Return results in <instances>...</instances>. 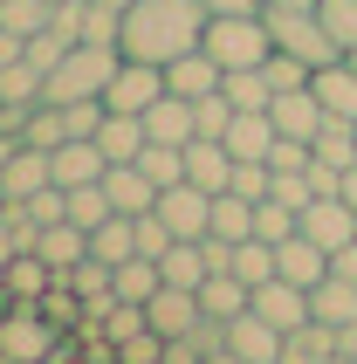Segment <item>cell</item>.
Wrapping results in <instances>:
<instances>
[{"instance_id": "obj_51", "label": "cell", "mask_w": 357, "mask_h": 364, "mask_svg": "<svg viewBox=\"0 0 357 364\" xmlns=\"http://www.w3.org/2000/svg\"><path fill=\"white\" fill-rule=\"evenodd\" d=\"M103 7H131V0H103Z\"/></svg>"}, {"instance_id": "obj_27", "label": "cell", "mask_w": 357, "mask_h": 364, "mask_svg": "<svg viewBox=\"0 0 357 364\" xmlns=\"http://www.w3.org/2000/svg\"><path fill=\"white\" fill-rule=\"evenodd\" d=\"M309 316L316 323H330V330H343L357 316V282H343V275H323L316 289H309Z\"/></svg>"}, {"instance_id": "obj_25", "label": "cell", "mask_w": 357, "mask_h": 364, "mask_svg": "<svg viewBox=\"0 0 357 364\" xmlns=\"http://www.w3.org/2000/svg\"><path fill=\"white\" fill-rule=\"evenodd\" d=\"M159 275L165 282H178V289H199L206 275H213V255H206V241H172L159 255Z\"/></svg>"}, {"instance_id": "obj_28", "label": "cell", "mask_w": 357, "mask_h": 364, "mask_svg": "<svg viewBox=\"0 0 357 364\" xmlns=\"http://www.w3.org/2000/svg\"><path fill=\"white\" fill-rule=\"evenodd\" d=\"M309 159H316V165H330V172H351V165H357V124L323 117V131L309 138Z\"/></svg>"}, {"instance_id": "obj_53", "label": "cell", "mask_w": 357, "mask_h": 364, "mask_svg": "<svg viewBox=\"0 0 357 364\" xmlns=\"http://www.w3.org/2000/svg\"><path fill=\"white\" fill-rule=\"evenodd\" d=\"M55 7H62V0H55Z\"/></svg>"}, {"instance_id": "obj_2", "label": "cell", "mask_w": 357, "mask_h": 364, "mask_svg": "<svg viewBox=\"0 0 357 364\" xmlns=\"http://www.w3.org/2000/svg\"><path fill=\"white\" fill-rule=\"evenodd\" d=\"M199 48H206L220 69H261V62L275 55V35H268L261 7H255V14H206Z\"/></svg>"}, {"instance_id": "obj_47", "label": "cell", "mask_w": 357, "mask_h": 364, "mask_svg": "<svg viewBox=\"0 0 357 364\" xmlns=\"http://www.w3.org/2000/svg\"><path fill=\"white\" fill-rule=\"evenodd\" d=\"M337 350H343V358H351V364H357V316H351V323H343V330H337Z\"/></svg>"}, {"instance_id": "obj_3", "label": "cell", "mask_w": 357, "mask_h": 364, "mask_svg": "<svg viewBox=\"0 0 357 364\" xmlns=\"http://www.w3.org/2000/svg\"><path fill=\"white\" fill-rule=\"evenodd\" d=\"M117 48H97V41H76L69 55L41 76V103H76V97H103V82L117 76Z\"/></svg>"}, {"instance_id": "obj_11", "label": "cell", "mask_w": 357, "mask_h": 364, "mask_svg": "<svg viewBox=\"0 0 357 364\" xmlns=\"http://www.w3.org/2000/svg\"><path fill=\"white\" fill-rule=\"evenodd\" d=\"M309 90H316V103L330 110V117L357 124V62L337 55V62H323V69H309Z\"/></svg>"}, {"instance_id": "obj_41", "label": "cell", "mask_w": 357, "mask_h": 364, "mask_svg": "<svg viewBox=\"0 0 357 364\" xmlns=\"http://www.w3.org/2000/svg\"><path fill=\"white\" fill-rule=\"evenodd\" d=\"M193 124H199V138H227V124H234V103H227V90H206V97H193Z\"/></svg>"}, {"instance_id": "obj_49", "label": "cell", "mask_w": 357, "mask_h": 364, "mask_svg": "<svg viewBox=\"0 0 357 364\" xmlns=\"http://www.w3.org/2000/svg\"><path fill=\"white\" fill-rule=\"evenodd\" d=\"M337 193H343V200L357 206V165H351V172H343V179H337Z\"/></svg>"}, {"instance_id": "obj_1", "label": "cell", "mask_w": 357, "mask_h": 364, "mask_svg": "<svg viewBox=\"0 0 357 364\" xmlns=\"http://www.w3.org/2000/svg\"><path fill=\"white\" fill-rule=\"evenodd\" d=\"M206 35V7L199 0H131L124 7V28H117V55L131 62H172L186 48H199Z\"/></svg>"}, {"instance_id": "obj_9", "label": "cell", "mask_w": 357, "mask_h": 364, "mask_svg": "<svg viewBox=\"0 0 357 364\" xmlns=\"http://www.w3.org/2000/svg\"><path fill=\"white\" fill-rule=\"evenodd\" d=\"M247 309H255V316H268L275 330H296V323H309V289H296V282H282V275H268V282H255Z\"/></svg>"}, {"instance_id": "obj_7", "label": "cell", "mask_w": 357, "mask_h": 364, "mask_svg": "<svg viewBox=\"0 0 357 364\" xmlns=\"http://www.w3.org/2000/svg\"><path fill=\"white\" fill-rule=\"evenodd\" d=\"M302 234H309L316 247H330V255H337V247L357 241V206L343 200V193H316V200L302 206Z\"/></svg>"}, {"instance_id": "obj_14", "label": "cell", "mask_w": 357, "mask_h": 364, "mask_svg": "<svg viewBox=\"0 0 357 364\" xmlns=\"http://www.w3.org/2000/svg\"><path fill=\"white\" fill-rule=\"evenodd\" d=\"M48 289H55V268L41 262L35 247H21L14 262L0 268V296H14V303H21V309H35V303H41V296H48Z\"/></svg>"}, {"instance_id": "obj_30", "label": "cell", "mask_w": 357, "mask_h": 364, "mask_svg": "<svg viewBox=\"0 0 357 364\" xmlns=\"http://www.w3.org/2000/svg\"><path fill=\"white\" fill-rule=\"evenodd\" d=\"M220 90H227V103H234V110H268V103H275L268 69H227V76H220Z\"/></svg>"}, {"instance_id": "obj_36", "label": "cell", "mask_w": 357, "mask_h": 364, "mask_svg": "<svg viewBox=\"0 0 357 364\" xmlns=\"http://www.w3.org/2000/svg\"><path fill=\"white\" fill-rule=\"evenodd\" d=\"M159 282H165V275H159V262H151V255H131V262H117V282H110V289H117L124 303H144V296H151Z\"/></svg>"}, {"instance_id": "obj_18", "label": "cell", "mask_w": 357, "mask_h": 364, "mask_svg": "<svg viewBox=\"0 0 357 364\" xmlns=\"http://www.w3.org/2000/svg\"><path fill=\"white\" fill-rule=\"evenodd\" d=\"M220 76H227V69H220L206 48H186V55L165 62V90H178V97H206V90H220Z\"/></svg>"}, {"instance_id": "obj_19", "label": "cell", "mask_w": 357, "mask_h": 364, "mask_svg": "<svg viewBox=\"0 0 357 364\" xmlns=\"http://www.w3.org/2000/svg\"><path fill=\"white\" fill-rule=\"evenodd\" d=\"M186 179L206 186V193H227V179H234V151L220 138H193L186 144Z\"/></svg>"}, {"instance_id": "obj_52", "label": "cell", "mask_w": 357, "mask_h": 364, "mask_svg": "<svg viewBox=\"0 0 357 364\" xmlns=\"http://www.w3.org/2000/svg\"><path fill=\"white\" fill-rule=\"evenodd\" d=\"M330 364H351V358H343V350H337V358H330Z\"/></svg>"}, {"instance_id": "obj_48", "label": "cell", "mask_w": 357, "mask_h": 364, "mask_svg": "<svg viewBox=\"0 0 357 364\" xmlns=\"http://www.w3.org/2000/svg\"><path fill=\"white\" fill-rule=\"evenodd\" d=\"M199 364H247V358H234V350L220 344V350H206V358H199Z\"/></svg>"}, {"instance_id": "obj_12", "label": "cell", "mask_w": 357, "mask_h": 364, "mask_svg": "<svg viewBox=\"0 0 357 364\" xmlns=\"http://www.w3.org/2000/svg\"><path fill=\"white\" fill-rule=\"evenodd\" d=\"M268 117H275V131H282V138H302V144H309V138L323 131V117H330V110H323V103H316V90L302 82V90H275Z\"/></svg>"}, {"instance_id": "obj_20", "label": "cell", "mask_w": 357, "mask_h": 364, "mask_svg": "<svg viewBox=\"0 0 357 364\" xmlns=\"http://www.w3.org/2000/svg\"><path fill=\"white\" fill-rule=\"evenodd\" d=\"M227 151H234V159H268V151H275V117H268V110H234V124H227Z\"/></svg>"}, {"instance_id": "obj_50", "label": "cell", "mask_w": 357, "mask_h": 364, "mask_svg": "<svg viewBox=\"0 0 357 364\" xmlns=\"http://www.w3.org/2000/svg\"><path fill=\"white\" fill-rule=\"evenodd\" d=\"M261 7H316V0H261Z\"/></svg>"}, {"instance_id": "obj_4", "label": "cell", "mask_w": 357, "mask_h": 364, "mask_svg": "<svg viewBox=\"0 0 357 364\" xmlns=\"http://www.w3.org/2000/svg\"><path fill=\"white\" fill-rule=\"evenodd\" d=\"M261 21H268V35H275V48H282V55L309 62V69H323V62H337V55H343V48H337V35L323 28V14H316V7H261Z\"/></svg>"}, {"instance_id": "obj_15", "label": "cell", "mask_w": 357, "mask_h": 364, "mask_svg": "<svg viewBox=\"0 0 357 364\" xmlns=\"http://www.w3.org/2000/svg\"><path fill=\"white\" fill-rule=\"evenodd\" d=\"M144 138H151V144H193V138H199V124H193V97L165 90V97L144 110Z\"/></svg>"}, {"instance_id": "obj_45", "label": "cell", "mask_w": 357, "mask_h": 364, "mask_svg": "<svg viewBox=\"0 0 357 364\" xmlns=\"http://www.w3.org/2000/svg\"><path fill=\"white\" fill-rule=\"evenodd\" d=\"M330 275H343V282H357V241H351V247H337V255H330Z\"/></svg>"}, {"instance_id": "obj_17", "label": "cell", "mask_w": 357, "mask_h": 364, "mask_svg": "<svg viewBox=\"0 0 357 364\" xmlns=\"http://www.w3.org/2000/svg\"><path fill=\"white\" fill-rule=\"evenodd\" d=\"M41 186H55L48 151H41V144H21L14 159L0 165V200H28V193H41Z\"/></svg>"}, {"instance_id": "obj_39", "label": "cell", "mask_w": 357, "mask_h": 364, "mask_svg": "<svg viewBox=\"0 0 357 364\" xmlns=\"http://www.w3.org/2000/svg\"><path fill=\"white\" fill-rule=\"evenodd\" d=\"M62 138H69V131H62V110H55V103H35V110L21 117V144H41V151H55Z\"/></svg>"}, {"instance_id": "obj_33", "label": "cell", "mask_w": 357, "mask_h": 364, "mask_svg": "<svg viewBox=\"0 0 357 364\" xmlns=\"http://www.w3.org/2000/svg\"><path fill=\"white\" fill-rule=\"evenodd\" d=\"M138 172H144L151 186H159V193H165V186H178V179H186V144H151V138H144Z\"/></svg>"}, {"instance_id": "obj_31", "label": "cell", "mask_w": 357, "mask_h": 364, "mask_svg": "<svg viewBox=\"0 0 357 364\" xmlns=\"http://www.w3.org/2000/svg\"><path fill=\"white\" fill-rule=\"evenodd\" d=\"M90 255H103L110 268H117V262H131V255H138V234H131V213H110L103 227H90Z\"/></svg>"}, {"instance_id": "obj_26", "label": "cell", "mask_w": 357, "mask_h": 364, "mask_svg": "<svg viewBox=\"0 0 357 364\" xmlns=\"http://www.w3.org/2000/svg\"><path fill=\"white\" fill-rule=\"evenodd\" d=\"M330 358H337V330L316 323V316L282 337V364H330Z\"/></svg>"}, {"instance_id": "obj_16", "label": "cell", "mask_w": 357, "mask_h": 364, "mask_svg": "<svg viewBox=\"0 0 357 364\" xmlns=\"http://www.w3.org/2000/svg\"><path fill=\"white\" fill-rule=\"evenodd\" d=\"M48 172H55V186H90V179L110 172V159L97 151V138H62L48 151Z\"/></svg>"}, {"instance_id": "obj_43", "label": "cell", "mask_w": 357, "mask_h": 364, "mask_svg": "<svg viewBox=\"0 0 357 364\" xmlns=\"http://www.w3.org/2000/svg\"><path fill=\"white\" fill-rule=\"evenodd\" d=\"M131 234H138V255H151V262L172 247V227H165L159 213H131Z\"/></svg>"}, {"instance_id": "obj_34", "label": "cell", "mask_w": 357, "mask_h": 364, "mask_svg": "<svg viewBox=\"0 0 357 364\" xmlns=\"http://www.w3.org/2000/svg\"><path fill=\"white\" fill-rule=\"evenodd\" d=\"M62 282L76 289V303H103V296H110V282H117V268L103 262V255H82V262L69 268V275H62Z\"/></svg>"}, {"instance_id": "obj_32", "label": "cell", "mask_w": 357, "mask_h": 364, "mask_svg": "<svg viewBox=\"0 0 357 364\" xmlns=\"http://www.w3.org/2000/svg\"><path fill=\"white\" fill-rule=\"evenodd\" d=\"M247 234H255V200L213 193V241H247Z\"/></svg>"}, {"instance_id": "obj_21", "label": "cell", "mask_w": 357, "mask_h": 364, "mask_svg": "<svg viewBox=\"0 0 357 364\" xmlns=\"http://www.w3.org/2000/svg\"><path fill=\"white\" fill-rule=\"evenodd\" d=\"M103 193H110L117 213H151V206H159V186L138 172V159H131V165H110V172H103Z\"/></svg>"}, {"instance_id": "obj_22", "label": "cell", "mask_w": 357, "mask_h": 364, "mask_svg": "<svg viewBox=\"0 0 357 364\" xmlns=\"http://www.w3.org/2000/svg\"><path fill=\"white\" fill-rule=\"evenodd\" d=\"M247 296H255V289L240 282V275H227V268H213V275L199 282V316H213V323H234L240 309H247Z\"/></svg>"}, {"instance_id": "obj_37", "label": "cell", "mask_w": 357, "mask_h": 364, "mask_svg": "<svg viewBox=\"0 0 357 364\" xmlns=\"http://www.w3.org/2000/svg\"><path fill=\"white\" fill-rule=\"evenodd\" d=\"M296 227H302V213H296L289 200H275V193H268V200H255V234H261V241H275V247H282Z\"/></svg>"}, {"instance_id": "obj_24", "label": "cell", "mask_w": 357, "mask_h": 364, "mask_svg": "<svg viewBox=\"0 0 357 364\" xmlns=\"http://www.w3.org/2000/svg\"><path fill=\"white\" fill-rule=\"evenodd\" d=\"M97 151L110 165H131L144 151V117H124V110H103V124H97Z\"/></svg>"}, {"instance_id": "obj_29", "label": "cell", "mask_w": 357, "mask_h": 364, "mask_svg": "<svg viewBox=\"0 0 357 364\" xmlns=\"http://www.w3.org/2000/svg\"><path fill=\"white\" fill-rule=\"evenodd\" d=\"M110 213H117V206H110L103 179H90V186H62V220H76L82 234H90V227H103Z\"/></svg>"}, {"instance_id": "obj_40", "label": "cell", "mask_w": 357, "mask_h": 364, "mask_svg": "<svg viewBox=\"0 0 357 364\" xmlns=\"http://www.w3.org/2000/svg\"><path fill=\"white\" fill-rule=\"evenodd\" d=\"M0 350H7V358H21V364H28V358H41V350H48V330H41L35 316H14V323L0 330Z\"/></svg>"}, {"instance_id": "obj_38", "label": "cell", "mask_w": 357, "mask_h": 364, "mask_svg": "<svg viewBox=\"0 0 357 364\" xmlns=\"http://www.w3.org/2000/svg\"><path fill=\"white\" fill-rule=\"evenodd\" d=\"M55 21V0H0V28L7 35H41Z\"/></svg>"}, {"instance_id": "obj_44", "label": "cell", "mask_w": 357, "mask_h": 364, "mask_svg": "<svg viewBox=\"0 0 357 364\" xmlns=\"http://www.w3.org/2000/svg\"><path fill=\"white\" fill-rule=\"evenodd\" d=\"M275 200H289L302 213V206L316 200V179H309V172H275Z\"/></svg>"}, {"instance_id": "obj_23", "label": "cell", "mask_w": 357, "mask_h": 364, "mask_svg": "<svg viewBox=\"0 0 357 364\" xmlns=\"http://www.w3.org/2000/svg\"><path fill=\"white\" fill-rule=\"evenodd\" d=\"M35 255L55 268V275H69V268L90 255V234H82L76 220H55V227H41V234H35Z\"/></svg>"}, {"instance_id": "obj_8", "label": "cell", "mask_w": 357, "mask_h": 364, "mask_svg": "<svg viewBox=\"0 0 357 364\" xmlns=\"http://www.w3.org/2000/svg\"><path fill=\"white\" fill-rule=\"evenodd\" d=\"M199 323V289H178V282H159L151 296H144V330H159L165 344L172 337H186V330Z\"/></svg>"}, {"instance_id": "obj_46", "label": "cell", "mask_w": 357, "mask_h": 364, "mask_svg": "<svg viewBox=\"0 0 357 364\" xmlns=\"http://www.w3.org/2000/svg\"><path fill=\"white\" fill-rule=\"evenodd\" d=\"M199 7H206V14H255L261 0H199Z\"/></svg>"}, {"instance_id": "obj_13", "label": "cell", "mask_w": 357, "mask_h": 364, "mask_svg": "<svg viewBox=\"0 0 357 364\" xmlns=\"http://www.w3.org/2000/svg\"><path fill=\"white\" fill-rule=\"evenodd\" d=\"M275 275H282V282H296V289H316L323 275H330V247H316V241L296 227V234L275 247Z\"/></svg>"}, {"instance_id": "obj_42", "label": "cell", "mask_w": 357, "mask_h": 364, "mask_svg": "<svg viewBox=\"0 0 357 364\" xmlns=\"http://www.w3.org/2000/svg\"><path fill=\"white\" fill-rule=\"evenodd\" d=\"M316 14H323V28L337 35L343 55H357V0H316Z\"/></svg>"}, {"instance_id": "obj_6", "label": "cell", "mask_w": 357, "mask_h": 364, "mask_svg": "<svg viewBox=\"0 0 357 364\" xmlns=\"http://www.w3.org/2000/svg\"><path fill=\"white\" fill-rule=\"evenodd\" d=\"M165 97V69L159 62H117V76L103 82V110H124V117H144L151 103Z\"/></svg>"}, {"instance_id": "obj_35", "label": "cell", "mask_w": 357, "mask_h": 364, "mask_svg": "<svg viewBox=\"0 0 357 364\" xmlns=\"http://www.w3.org/2000/svg\"><path fill=\"white\" fill-rule=\"evenodd\" d=\"M0 103H14V110H35V103H41V69L28 55L0 69Z\"/></svg>"}, {"instance_id": "obj_5", "label": "cell", "mask_w": 357, "mask_h": 364, "mask_svg": "<svg viewBox=\"0 0 357 364\" xmlns=\"http://www.w3.org/2000/svg\"><path fill=\"white\" fill-rule=\"evenodd\" d=\"M151 213L172 227V241H206V234H213V193H206V186H193V179L165 186Z\"/></svg>"}, {"instance_id": "obj_10", "label": "cell", "mask_w": 357, "mask_h": 364, "mask_svg": "<svg viewBox=\"0 0 357 364\" xmlns=\"http://www.w3.org/2000/svg\"><path fill=\"white\" fill-rule=\"evenodd\" d=\"M282 337H289V330H275L268 316H255V309H240L234 323H227V350L247 358V364H282Z\"/></svg>"}]
</instances>
